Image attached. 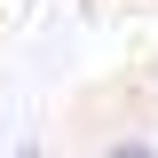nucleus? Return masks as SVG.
Returning <instances> with one entry per match:
<instances>
[{"label": "nucleus", "instance_id": "nucleus-1", "mask_svg": "<svg viewBox=\"0 0 158 158\" xmlns=\"http://www.w3.org/2000/svg\"><path fill=\"white\" fill-rule=\"evenodd\" d=\"M95 158H158V142L150 135H118V142H103Z\"/></svg>", "mask_w": 158, "mask_h": 158}, {"label": "nucleus", "instance_id": "nucleus-2", "mask_svg": "<svg viewBox=\"0 0 158 158\" xmlns=\"http://www.w3.org/2000/svg\"><path fill=\"white\" fill-rule=\"evenodd\" d=\"M150 103H158V63H150Z\"/></svg>", "mask_w": 158, "mask_h": 158}, {"label": "nucleus", "instance_id": "nucleus-3", "mask_svg": "<svg viewBox=\"0 0 158 158\" xmlns=\"http://www.w3.org/2000/svg\"><path fill=\"white\" fill-rule=\"evenodd\" d=\"M16 158H40V150H16Z\"/></svg>", "mask_w": 158, "mask_h": 158}]
</instances>
